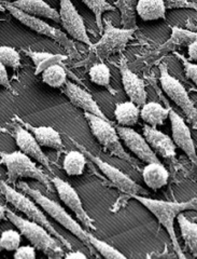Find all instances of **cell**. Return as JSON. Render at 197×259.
<instances>
[{
	"label": "cell",
	"instance_id": "1",
	"mask_svg": "<svg viewBox=\"0 0 197 259\" xmlns=\"http://www.w3.org/2000/svg\"><path fill=\"white\" fill-rule=\"evenodd\" d=\"M19 188L34 200L40 207H42L44 212L47 215H50L56 223H59L61 226H63L65 229H67L69 232H71L73 236H76L89 249L95 248L103 257L108 259L126 258L125 255L122 254L120 250L109 245L108 243H106L105 241L96 238L92 233L86 231L84 228H82V226L76 220H73V217L66 212V209L60 203L48 199L39 190L30 188V186H28L24 182L19 183Z\"/></svg>",
	"mask_w": 197,
	"mask_h": 259
},
{
	"label": "cell",
	"instance_id": "2",
	"mask_svg": "<svg viewBox=\"0 0 197 259\" xmlns=\"http://www.w3.org/2000/svg\"><path fill=\"white\" fill-rule=\"evenodd\" d=\"M130 198L137 200L139 203H141L147 210L155 216L160 225H162L167 231L168 236L171 240L172 247H174L175 253L179 258H185L183 250L180 246L177 233L175 230V220L180 213L184 210H197V198H193L185 202H170L164 200H155L151 198H146L141 194H134Z\"/></svg>",
	"mask_w": 197,
	"mask_h": 259
},
{
	"label": "cell",
	"instance_id": "3",
	"mask_svg": "<svg viewBox=\"0 0 197 259\" xmlns=\"http://www.w3.org/2000/svg\"><path fill=\"white\" fill-rule=\"evenodd\" d=\"M7 218L19 229L22 236L30 242L32 246L41 250L48 258L60 259L65 256L64 248L59 243L60 241L48 232L42 225L22 218L14 214L9 208H7Z\"/></svg>",
	"mask_w": 197,
	"mask_h": 259
},
{
	"label": "cell",
	"instance_id": "4",
	"mask_svg": "<svg viewBox=\"0 0 197 259\" xmlns=\"http://www.w3.org/2000/svg\"><path fill=\"white\" fill-rule=\"evenodd\" d=\"M0 191H2V193L5 196L6 200L9 202L10 204H12L16 209L21 210L24 215H26L28 217V220L42 225L48 232L53 234V236L62 243L65 248H67L68 250L73 249L71 243L65 237H63L61 233L57 232V230L54 228V226L48 222L45 214L39 208V205L35 201L30 200V197L27 196L26 193H24L23 191L20 192L18 190H15L9 184L4 181H0Z\"/></svg>",
	"mask_w": 197,
	"mask_h": 259
},
{
	"label": "cell",
	"instance_id": "5",
	"mask_svg": "<svg viewBox=\"0 0 197 259\" xmlns=\"http://www.w3.org/2000/svg\"><path fill=\"white\" fill-rule=\"evenodd\" d=\"M0 163L6 165L8 171L7 183H15L18 178H32L42 184L44 187L53 192L54 186L51 182V178L36 165L34 161L29 156L23 151L5 152L0 150Z\"/></svg>",
	"mask_w": 197,
	"mask_h": 259
},
{
	"label": "cell",
	"instance_id": "6",
	"mask_svg": "<svg viewBox=\"0 0 197 259\" xmlns=\"http://www.w3.org/2000/svg\"><path fill=\"white\" fill-rule=\"evenodd\" d=\"M137 28H118L110 21H105V29L102 38L96 44L89 46V56L103 62L111 55L122 53L125 50L129 40L133 38Z\"/></svg>",
	"mask_w": 197,
	"mask_h": 259
},
{
	"label": "cell",
	"instance_id": "7",
	"mask_svg": "<svg viewBox=\"0 0 197 259\" xmlns=\"http://www.w3.org/2000/svg\"><path fill=\"white\" fill-rule=\"evenodd\" d=\"M0 3L5 6L6 10L9 11L13 18L20 21L22 24H24V25L27 26L31 30L36 31L39 35H43V36H46L47 38H51L52 40H54V41H56L57 44H60L62 47H64L72 56L78 58L79 53H78V50H77L75 44H73V41H71V40L67 37V35H66L64 31L57 29L56 27L51 26L50 24L45 23L40 18H37V16L25 13L21 9H19V8L14 7L12 5V3H10V2L0 0Z\"/></svg>",
	"mask_w": 197,
	"mask_h": 259
},
{
	"label": "cell",
	"instance_id": "8",
	"mask_svg": "<svg viewBox=\"0 0 197 259\" xmlns=\"http://www.w3.org/2000/svg\"><path fill=\"white\" fill-rule=\"evenodd\" d=\"M160 82L163 91L182 110L187 122L194 130H197V108L183 84L169 74L168 66L165 63L160 64Z\"/></svg>",
	"mask_w": 197,
	"mask_h": 259
},
{
	"label": "cell",
	"instance_id": "9",
	"mask_svg": "<svg viewBox=\"0 0 197 259\" xmlns=\"http://www.w3.org/2000/svg\"><path fill=\"white\" fill-rule=\"evenodd\" d=\"M84 117L92 134L107 151H109L114 157L128 161L130 163H135L134 159L128 155L122 146L117 128L112 125L110 120L103 119L89 112H84Z\"/></svg>",
	"mask_w": 197,
	"mask_h": 259
},
{
	"label": "cell",
	"instance_id": "10",
	"mask_svg": "<svg viewBox=\"0 0 197 259\" xmlns=\"http://www.w3.org/2000/svg\"><path fill=\"white\" fill-rule=\"evenodd\" d=\"M68 139L73 145L76 146V147L79 148V150H81L84 153L85 157H87L98 168L101 169V171L104 173V175L113 184L114 187H117L121 192L127 194L129 198L131 196H134V194H141V196L146 194V192L144 191V189L141 187V186L138 185L136 182H134L125 173H123L119 168L110 165L109 163H107V162L102 160L100 157L93 155L91 151H88L84 146L79 144L77 141L73 140L72 137L68 136Z\"/></svg>",
	"mask_w": 197,
	"mask_h": 259
},
{
	"label": "cell",
	"instance_id": "11",
	"mask_svg": "<svg viewBox=\"0 0 197 259\" xmlns=\"http://www.w3.org/2000/svg\"><path fill=\"white\" fill-rule=\"evenodd\" d=\"M51 182L54 186V188L56 189L57 193H59L60 199L64 202L66 206L69 207L72 212L75 213L79 222L82 225H84L87 229L96 230L94 222L91 218V216H88L86 210L84 209L83 204H82V201L80 199V196L76 191V189L73 188L69 183L65 182L64 180H62V178L57 176H53L51 178Z\"/></svg>",
	"mask_w": 197,
	"mask_h": 259
},
{
	"label": "cell",
	"instance_id": "12",
	"mask_svg": "<svg viewBox=\"0 0 197 259\" xmlns=\"http://www.w3.org/2000/svg\"><path fill=\"white\" fill-rule=\"evenodd\" d=\"M60 18L62 26L67 34L78 41L88 47L92 45L89 39L83 19L77 11L71 0H60Z\"/></svg>",
	"mask_w": 197,
	"mask_h": 259
},
{
	"label": "cell",
	"instance_id": "13",
	"mask_svg": "<svg viewBox=\"0 0 197 259\" xmlns=\"http://www.w3.org/2000/svg\"><path fill=\"white\" fill-rule=\"evenodd\" d=\"M116 128L120 139L124 142L126 147L139 160H141L144 163H151V162L160 161L158 155L153 151L149 143L144 139V136L136 132L130 126H122L118 124Z\"/></svg>",
	"mask_w": 197,
	"mask_h": 259
},
{
	"label": "cell",
	"instance_id": "14",
	"mask_svg": "<svg viewBox=\"0 0 197 259\" xmlns=\"http://www.w3.org/2000/svg\"><path fill=\"white\" fill-rule=\"evenodd\" d=\"M169 119L171 123V132H172V141L182 151L185 152L187 158L191 160L192 163L197 164V152L196 146L192 139V134L190 128L182 117H180L178 113L170 109L169 110Z\"/></svg>",
	"mask_w": 197,
	"mask_h": 259
},
{
	"label": "cell",
	"instance_id": "15",
	"mask_svg": "<svg viewBox=\"0 0 197 259\" xmlns=\"http://www.w3.org/2000/svg\"><path fill=\"white\" fill-rule=\"evenodd\" d=\"M119 68L123 88H124V91L128 96L129 101L134 102L139 107L143 106L147 99L144 81L141 78H139L134 71H131L124 55H121Z\"/></svg>",
	"mask_w": 197,
	"mask_h": 259
},
{
	"label": "cell",
	"instance_id": "16",
	"mask_svg": "<svg viewBox=\"0 0 197 259\" xmlns=\"http://www.w3.org/2000/svg\"><path fill=\"white\" fill-rule=\"evenodd\" d=\"M14 139L21 151L26 153L31 159H35L40 164H42L47 168L48 172L53 173L50 160L41 149L40 144L37 142L36 137L32 135L31 132H29L27 128L23 127L21 124L16 125L14 127Z\"/></svg>",
	"mask_w": 197,
	"mask_h": 259
},
{
	"label": "cell",
	"instance_id": "17",
	"mask_svg": "<svg viewBox=\"0 0 197 259\" xmlns=\"http://www.w3.org/2000/svg\"><path fill=\"white\" fill-rule=\"evenodd\" d=\"M63 92L65 95L68 97L70 103L80 109L83 110L84 112H89L92 115L98 116L103 119L109 120L106 117L101 107L98 106V104L93 99V96L89 94L87 91H85L83 88L80 85H77L71 81H68L65 83V88Z\"/></svg>",
	"mask_w": 197,
	"mask_h": 259
},
{
	"label": "cell",
	"instance_id": "18",
	"mask_svg": "<svg viewBox=\"0 0 197 259\" xmlns=\"http://www.w3.org/2000/svg\"><path fill=\"white\" fill-rule=\"evenodd\" d=\"M142 128L144 139L158 156L164 159H174L176 157L177 146L171 137L164 134L157 127L147 124H144Z\"/></svg>",
	"mask_w": 197,
	"mask_h": 259
},
{
	"label": "cell",
	"instance_id": "19",
	"mask_svg": "<svg viewBox=\"0 0 197 259\" xmlns=\"http://www.w3.org/2000/svg\"><path fill=\"white\" fill-rule=\"evenodd\" d=\"M16 120L19 121V123L23 125L25 128H27L29 132L32 133L36 137L37 142L40 144V146L43 147L53 148L56 150H63L64 144L61 137V134L56 131L55 128L51 126H34L30 125L29 123L23 121L22 119L16 117Z\"/></svg>",
	"mask_w": 197,
	"mask_h": 259
},
{
	"label": "cell",
	"instance_id": "20",
	"mask_svg": "<svg viewBox=\"0 0 197 259\" xmlns=\"http://www.w3.org/2000/svg\"><path fill=\"white\" fill-rule=\"evenodd\" d=\"M12 5L25 13L37 16V18H45L56 23H61L59 11L53 9L44 0H14Z\"/></svg>",
	"mask_w": 197,
	"mask_h": 259
},
{
	"label": "cell",
	"instance_id": "21",
	"mask_svg": "<svg viewBox=\"0 0 197 259\" xmlns=\"http://www.w3.org/2000/svg\"><path fill=\"white\" fill-rule=\"evenodd\" d=\"M144 184L152 190H159L166 186L169 180V173L161 161L146 163L142 169Z\"/></svg>",
	"mask_w": 197,
	"mask_h": 259
},
{
	"label": "cell",
	"instance_id": "22",
	"mask_svg": "<svg viewBox=\"0 0 197 259\" xmlns=\"http://www.w3.org/2000/svg\"><path fill=\"white\" fill-rule=\"evenodd\" d=\"M166 10L164 0H137L136 13L143 21L165 20Z\"/></svg>",
	"mask_w": 197,
	"mask_h": 259
},
{
	"label": "cell",
	"instance_id": "23",
	"mask_svg": "<svg viewBox=\"0 0 197 259\" xmlns=\"http://www.w3.org/2000/svg\"><path fill=\"white\" fill-rule=\"evenodd\" d=\"M169 110L164 108L160 103L149 102L145 103L140 109V117L144 121L145 124L158 127L164 124L165 120L169 117Z\"/></svg>",
	"mask_w": 197,
	"mask_h": 259
},
{
	"label": "cell",
	"instance_id": "24",
	"mask_svg": "<svg viewBox=\"0 0 197 259\" xmlns=\"http://www.w3.org/2000/svg\"><path fill=\"white\" fill-rule=\"evenodd\" d=\"M114 116L119 125L134 126L140 117V107L131 101L118 103L114 109Z\"/></svg>",
	"mask_w": 197,
	"mask_h": 259
},
{
	"label": "cell",
	"instance_id": "25",
	"mask_svg": "<svg viewBox=\"0 0 197 259\" xmlns=\"http://www.w3.org/2000/svg\"><path fill=\"white\" fill-rule=\"evenodd\" d=\"M68 75L71 76V78H73L76 81H78V82H80V80L77 78V76L68 71L63 64H54L42 71V81L48 87L60 89L67 82Z\"/></svg>",
	"mask_w": 197,
	"mask_h": 259
},
{
	"label": "cell",
	"instance_id": "26",
	"mask_svg": "<svg viewBox=\"0 0 197 259\" xmlns=\"http://www.w3.org/2000/svg\"><path fill=\"white\" fill-rule=\"evenodd\" d=\"M197 40V32L182 29L177 26L171 27V36L167 41L159 48L158 52H167L174 50L176 47L180 46H188L190 44L196 41Z\"/></svg>",
	"mask_w": 197,
	"mask_h": 259
},
{
	"label": "cell",
	"instance_id": "27",
	"mask_svg": "<svg viewBox=\"0 0 197 259\" xmlns=\"http://www.w3.org/2000/svg\"><path fill=\"white\" fill-rule=\"evenodd\" d=\"M22 52L25 53L28 58H30L35 64V74L38 75L40 72H42L45 68L54 64H63V62L66 60V56L61 54H52L48 52H37L32 51L30 49H23Z\"/></svg>",
	"mask_w": 197,
	"mask_h": 259
},
{
	"label": "cell",
	"instance_id": "28",
	"mask_svg": "<svg viewBox=\"0 0 197 259\" xmlns=\"http://www.w3.org/2000/svg\"><path fill=\"white\" fill-rule=\"evenodd\" d=\"M178 224L185 246L194 257H197V224L188 221L182 213L178 215Z\"/></svg>",
	"mask_w": 197,
	"mask_h": 259
},
{
	"label": "cell",
	"instance_id": "29",
	"mask_svg": "<svg viewBox=\"0 0 197 259\" xmlns=\"http://www.w3.org/2000/svg\"><path fill=\"white\" fill-rule=\"evenodd\" d=\"M86 165L85 155L81 150H71L65 156L63 168L69 176H80L84 173Z\"/></svg>",
	"mask_w": 197,
	"mask_h": 259
},
{
	"label": "cell",
	"instance_id": "30",
	"mask_svg": "<svg viewBox=\"0 0 197 259\" xmlns=\"http://www.w3.org/2000/svg\"><path fill=\"white\" fill-rule=\"evenodd\" d=\"M136 5L137 0H116V8L121 13L123 28H137Z\"/></svg>",
	"mask_w": 197,
	"mask_h": 259
},
{
	"label": "cell",
	"instance_id": "31",
	"mask_svg": "<svg viewBox=\"0 0 197 259\" xmlns=\"http://www.w3.org/2000/svg\"><path fill=\"white\" fill-rule=\"evenodd\" d=\"M89 10H91L95 15L96 25L98 27L101 34L104 31V22H103V14L107 11H116V7L110 5L107 0H82Z\"/></svg>",
	"mask_w": 197,
	"mask_h": 259
},
{
	"label": "cell",
	"instance_id": "32",
	"mask_svg": "<svg viewBox=\"0 0 197 259\" xmlns=\"http://www.w3.org/2000/svg\"><path fill=\"white\" fill-rule=\"evenodd\" d=\"M88 76L93 83L111 90V85H110L111 72L109 67L107 66L104 62H98L94 64L93 66L89 68Z\"/></svg>",
	"mask_w": 197,
	"mask_h": 259
},
{
	"label": "cell",
	"instance_id": "33",
	"mask_svg": "<svg viewBox=\"0 0 197 259\" xmlns=\"http://www.w3.org/2000/svg\"><path fill=\"white\" fill-rule=\"evenodd\" d=\"M0 62L13 69L21 67V54L14 48L0 46Z\"/></svg>",
	"mask_w": 197,
	"mask_h": 259
},
{
	"label": "cell",
	"instance_id": "34",
	"mask_svg": "<svg viewBox=\"0 0 197 259\" xmlns=\"http://www.w3.org/2000/svg\"><path fill=\"white\" fill-rule=\"evenodd\" d=\"M22 233L16 230H6L2 233L0 237V244L3 249L8 252H15L21 246Z\"/></svg>",
	"mask_w": 197,
	"mask_h": 259
},
{
	"label": "cell",
	"instance_id": "35",
	"mask_svg": "<svg viewBox=\"0 0 197 259\" xmlns=\"http://www.w3.org/2000/svg\"><path fill=\"white\" fill-rule=\"evenodd\" d=\"M175 55L178 56L179 60L181 61L186 77L190 80H192L194 84L197 87V64L186 60L183 55L179 54L177 52H175Z\"/></svg>",
	"mask_w": 197,
	"mask_h": 259
},
{
	"label": "cell",
	"instance_id": "36",
	"mask_svg": "<svg viewBox=\"0 0 197 259\" xmlns=\"http://www.w3.org/2000/svg\"><path fill=\"white\" fill-rule=\"evenodd\" d=\"M167 9H194L197 10V4L190 0H164Z\"/></svg>",
	"mask_w": 197,
	"mask_h": 259
},
{
	"label": "cell",
	"instance_id": "37",
	"mask_svg": "<svg viewBox=\"0 0 197 259\" xmlns=\"http://www.w3.org/2000/svg\"><path fill=\"white\" fill-rule=\"evenodd\" d=\"M15 259H35L36 258V248L32 245L20 246L14 253Z\"/></svg>",
	"mask_w": 197,
	"mask_h": 259
},
{
	"label": "cell",
	"instance_id": "38",
	"mask_svg": "<svg viewBox=\"0 0 197 259\" xmlns=\"http://www.w3.org/2000/svg\"><path fill=\"white\" fill-rule=\"evenodd\" d=\"M7 66L5 64H3L2 62H0V85L2 87H5L7 90L9 91H12L14 92L13 88L10 83V80H9V76H8V71H7Z\"/></svg>",
	"mask_w": 197,
	"mask_h": 259
},
{
	"label": "cell",
	"instance_id": "39",
	"mask_svg": "<svg viewBox=\"0 0 197 259\" xmlns=\"http://www.w3.org/2000/svg\"><path fill=\"white\" fill-rule=\"evenodd\" d=\"M187 54L188 61L197 62V40L187 46Z\"/></svg>",
	"mask_w": 197,
	"mask_h": 259
},
{
	"label": "cell",
	"instance_id": "40",
	"mask_svg": "<svg viewBox=\"0 0 197 259\" xmlns=\"http://www.w3.org/2000/svg\"><path fill=\"white\" fill-rule=\"evenodd\" d=\"M65 258H68V259H85L86 258V255H84L82 252H80V250H69V252L67 254H65L64 256Z\"/></svg>",
	"mask_w": 197,
	"mask_h": 259
},
{
	"label": "cell",
	"instance_id": "41",
	"mask_svg": "<svg viewBox=\"0 0 197 259\" xmlns=\"http://www.w3.org/2000/svg\"><path fill=\"white\" fill-rule=\"evenodd\" d=\"M7 218V208L0 204V222L6 220Z\"/></svg>",
	"mask_w": 197,
	"mask_h": 259
},
{
	"label": "cell",
	"instance_id": "42",
	"mask_svg": "<svg viewBox=\"0 0 197 259\" xmlns=\"http://www.w3.org/2000/svg\"><path fill=\"white\" fill-rule=\"evenodd\" d=\"M6 11V8H5V6L0 3V12H5Z\"/></svg>",
	"mask_w": 197,
	"mask_h": 259
},
{
	"label": "cell",
	"instance_id": "43",
	"mask_svg": "<svg viewBox=\"0 0 197 259\" xmlns=\"http://www.w3.org/2000/svg\"><path fill=\"white\" fill-rule=\"evenodd\" d=\"M0 132H4V128L2 126H0Z\"/></svg>",
	"mask_w": 197,
	"mask_h": 259
},
{
	"label": "cell",
	"instance_id": "44",
	"mask_svg": "<svg viewBox=\"0 0 197 259\" xmlns=\"http://www.w3.org/2000/svg\"><path fill=\"white\" fill-rule=\"evenodd\" d=\"M6 2H10V3H12V2H14V0H6Z\"/></svg>",
	"mask_w": 197,
	"mask_h": 259
},
{
	"label": "cell",
	"instance_id": "45",
	"mask_svg": "<svg viewBox=\"0 0 197 259\" xmlns=\"http://www.w3.org/2000/svg\"><path fill=\"white\" fill-rule=\"evenodd\" d=\"M2 249H3V247H2V244H0V252H2Z\"/></svg>",
	"mask_w": 197,
	"mask_h": 259
},
{
	"label": "cell",
	"instance_id": "46",
	"mask_svg": "<svg viewBox=\"0 0 197 259\" xmlns=\"http://www.w3.org/2000/svg\"><path fill=\"white\" fill-rule=\"evenodd\" d=\"M196 152H197V147H196Z\"/></svg>",
	"mask_w": 197,
	"mask_h": 259
}]
</instances>
